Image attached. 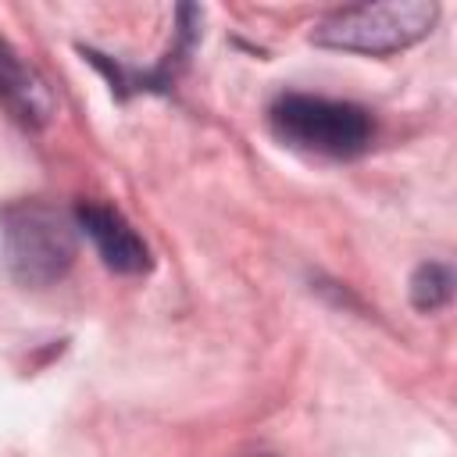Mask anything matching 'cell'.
I'll use <instances>...</instances> for the list:
<instances>
[{
	"instance_id": "4",
	"label": "cell",
	"mask_w": 457,
	"mask_h": 457,
	"mask_svg": "<svg viewBox=\"0 0 457 457\" xmlns=\"http://www.w3.org/2000/svg\"><path fill=\"white\" fill-rule=\"evenodd\" d=\"M75 225L93 239L100 261L118 271V275H143L150 268V250L146 243L136 236V228L121 218V211L96 204V200H82L75 207Z\"/></svg>"
},
{
	"instance_id": "1",
	"label": "cell",
	"mask_w": 457,
	"mask_h": 457,
	"mask_svg": "<svg viewBox=\"0 0 457 457\" xmlns=\"http://www.w3.org/2000/svg\"><path fill=\"white\" fill-rule=\"evenodd\" d=\"M275 139L300 154L350 161L371 146L375 121L361 104L328 100L311 93H286L268 111Z\"/></svg>"
},
{
	"instance_id": "5",
	"label": "cell",
	"mask_w": 457,
	"mask_h": 457,
	"mask_svg": "<svg viewBox=\"0 0 457 457\" xmlns=\"http://www.w3.org/2000/svg\"><path fill=\"white\" fill-rule=\"evenodd\" d=\"M0 104L29 129H43L57 107L46 79L7 39H0Z\"/></svg>"
},
{
	"instance_id": "3",
	"label": "cell",
	"mask_w": 457,
	"mask_h": 457,
	"mask_svg": "<svg viewBox=\"0 0 457 457\" xmlns=\"http://www.w3.org/2000/svg\"><path fill=\"white\" fill-rule=\"evenodd\" d=\"M439 18V7L428 0H386V4H361L343 7L328 18H321L311 32L318 46L332 50H353V54H396L414 46L432 32Z\"/></svg>"
},
{
	"instance_id": "2",
	"label": "cell",
	"mask_w": 457,
	"mask_h": 457,
	"mask_svg": "<svg viewBox=\"0 0 457 457\" xmlns=\"http://www.w3.org/2000/svg\"><path fill=\"white\" fill-rule=\"evenodd\" d=\"M0 250L21 286H54L75 261V225L43 200H18L0 211Z\"/></svg>"
},
{
	"instance_id": "6",
	"label": "cell",
	"mask_w": 457,
	"mask_h": 457,
	"mask_svg": "<svg viewBox=\"0 0 457 457\" xmlns=\"http://www.w3.org/2000/svg\"><path fill=\"white\" fill-rule=\"evenodd\" d=\"M453 296V271L439 261H425L414 275H411V303L425 314L446 307Z\"/></svg>"
}]
</instances>
